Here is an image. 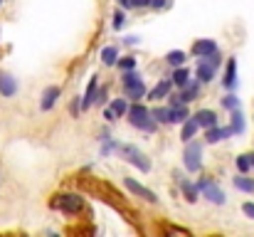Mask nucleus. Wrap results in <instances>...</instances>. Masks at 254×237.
Here are the masks:
<instances>
[{"instance_id": "36", "label": "nucleus", "mask_w": 254, "mask_h": 237, "mask_svg": "<svg viewBox=\"0 0 254 237\" xmlns=\"http://www.w3.org/2000/svg\"><path fill=\"white\" fill-rule=\"evenodd\" d=\"M131 5L133 7H146V5H151V0H131Z\"/></svg>"}, {"instance_id": "3", "label": "nucleus", "mask_w": 254, "mask_h": 237, "mask_svg": "<svg viewBox=\"0 0 254 237\" xmlns=\"http://www.w3.org/2000/svg\"><path fill=\"white\" fill-rule=\"evenodd\" d=\"M197 190H200L210 203H215V205H225V203H227L225 190H222L220 185H215L210 178H200V180H197Z\"/></svg>"}, {"instance_id": "6", "label": "nucleus", "mask_w": 254, "mask_h": 237, "mask_svg": "<svg viewBox=\"0 0 254 237\" xmlns=\"http://www.w3.org/2000/svg\"><path fill=\"white\" fill-rule=\"evenodd\" d=\"M124 185L133 193V195H138V198H143V200H148V203H156L158 198H156V193L153 190H148L146 185H141V183H136L133 178H124Z\"/></svg>"}, {"instance_id": "20", "label": "nucleus", "mask_w": 254, "mask_h": 237, "mask_svg": "<svg viewBox=\"0 0 254 237\" xmlns=\"http://www.w3.org/2000/svg\"><path fill=\"white\" fill-rule=\"evenodd\" d=\"M188 81H190V72H188L185 67H175V72H173V84H175L178 89H183Z\"/></svg>"}, {"instance_id": "32", "label": "nucleus", "mask_w": 254, "mask_h": 237, "mask_svg": "<svg viewBox=\"0 0 254 237\" xmlns=\"http://www.w3.org/2000/svg\"><path fill=\"white\" fill-rule=\"evenodd\" d=\"M242 213H245L250 220H254V203H245V205H242Z\"/></svg>"}, {"instance_id": "38", "label": "nucleus", "mask_w": 254, "mask_h": 237, "mask_svg": "<svg viewBox=\"0 0 254 237\" xmlns=\"http://www.w3.org/2000/svg\"><path fill=\"white\" fill-rule=\"evenodd\" d=\"M119 2H121L124 7H131V0H119Z\"/></svg>"}, {"instance_id": "17", "label": "nucleus", "mask_w": 254, "mask_h": 237, "mask_svg": "<svg viewBox=\"0 0 254 237\" xmlns=\"http://www.w3.org/2000/svg\"><path fill=\"white\" fill-rule=\"evenodd\" d=\"M188 116L190 114H188V106L185 104H173L170 106V124H183Z\"/></svg>"}, {"instance_id": "9", "label": "nucleus", "mask_w": 254, "mask_h": 237, "mask_svg": "<svg viewBox=\"0 0 254 237\" xmlns=\"http://www.w3.org/2000/svg\"><path fill=\"white\" fill-rule=\"evenodd\" d=\"M192 52H195L197 57H210V55L217 52V42H215V40H197L195 47H192Z\"/></svg>"}, {"instance_id": "35", "label": "nucleus", "mask_w": 254, "mask_h": 237, "mask_svg": "<svg viewBox=\"0 0 254 237\" xmlns=\"http://www.w3.org/2000/svg\"><path fill=\"white\" fill-rule=\"evenodd\" d=\"M104 119H106V121H114V119H116V114H114V109H111V106L104 111Z\"/></svg>"}, {"instance_id": "18", "label": "nucleus", "mask_w": 254, "mask_h": 237, "mask_svg": "<svg viewBox=\"0 0 254 237\" xmlns=\"http://www.w3.org/2000/svg\"><path fill=\"white\" fill-rule=\"evenodd\" d=\"M15 91H17L15 79L7 77V75H0V94H2V96H12Z\"/></svg>"}, {"instance_id": "8", "label": "nucleus", "mask_w": 254, "mask_h": 237, "mask_svg": "<svg viewBox=\"0 0 254 237\" xmlns=\"http://www.w3.org/2000/svg\"><path fill=\"white\" fill-rule=\"evenodd\" d=\"M60 94H62V89H60V86H47V89H45V94H42V99H40V109H42V111H50V109L57 104Z\"/></svg>"}, {"instance_id": "13", "label": "nucleus", "mask_w": 254, "mask_h": 237, "mask_svg": "<svg viewBox=\"0 0 254 237\" xmlns=\"http://www.w3.org/2000/svg\"><path fill=\"white\" fill-rule=\"evenodd\" d=\"M197 129H200L197 119H195V116H192V119L188 116V119L183 121V131H180V139H183V141H190V139H192V136L197 134Z\"/></svg>"}, {"instance_id": "14", "label": "nucleus", "mask_w": 254, "mask_h": 237, "mask_svg": "<svg viewBox=\"0 0 254 237\" xmlns=\"http://www.w3.org/2000/svg\"><path fill=\"white\" fill-rule=\"evenodd\" d=\"M170 86H173V79H163V81H158V84L148 91V99H163V96H168Z\"/></svg>"}, {"instance_id": "19", "label": "nucleus", "mask_w": 254, "mask_h": 237, "mask_svg": "<svg viewBox=\"0 0 254 237\" xmlns=\"http://www.w3.org/2000/svg\"><path fill=\"white\" fill-rule=\"evenodd\" d=\"M235 188L242 190V193H254V180L252 178H247L245 173H240V175L235 178Z\"/></svg>"}, {"instance_id": "26", "label": "nucleus", "mask_w": 254, "mask_h": 237, "mask_svg": "<svg viewBox=\"0 0 254 237\" xmlns=\"http://www.w3.org/2000/svg\"><path fill=\"white\" fill-rule=\"evenodd\" d=\"M151 116H153L156 121H161V124H170V109H161V106H158V109L151 111Z\"/></svg>"}, {"instance_id": "12", "label": "nucleus", "mask_w": 254, "mask_h": 237, "mask_svg": "<svg viewBox=\"0 0 254 237\" xmlns=\"http://www.w3.org/2000/svg\"><path fill=\"white\" fill-rule=\"evenodd\" d=\"M197 79H200V84H207V81L215 79V67L207 60H200L197 62Z\"/></svg>"}, {"instance_id": "27", "label": "nucleus", "mask_w": 254, "mask_h": 237, "mask_svg": "<svg viewBox=\"0 0 254 237\" xmlns=\"http://www.w3.org/2000/svg\"><path fill=\"white\" fill-rule=\"evenodd\" d=\"M222 106L230 109V111H235V109H240V99H237L235 94H227V96L222 99Z\"/></svg>"}, {"instance_id": "34", "label": "nucleus", "mask_w": 254, "mask_h": 237, "mask_svg": "<svg viewBox=\"0 0 254 237\" xmlns=\"http://www.w3.org/2000/svg\"><path fill=\"white\" fill-rule=\"evenodd\" d=\"M166 5H168V0H151V7H156V10H161Z\"/></svg>"}, {"instance_id": "28", "label": "nucleus", "mask_w": 254, "mask_h": 237, "mask_svg": "<svg viewBox=\"0 0 254 237\" xmlns=\"http://www.w3.org/2000/svg\"><path fill=\"white\" fill-rule=\"evenodd\" d=\"M235 163H237V170H240V173H247V170L252 168V158L250 156H237Z\"/></svg>"}, {"instance_id": "16", "label": "nucleus", "mask_w": 254, "mask_h": 237, "mask_svg": "<svg viewBox=\"0 0 254 237\" xmlns=\"http://www.w3.org/2000/svg\"><path fill=\"white\" fill-rule=\"evenodd\" d=\"M124 91H126L128 99H143V96H146V84H143V79H141V81H133V84L124 86Z\"/></svg>"}, {"instance_id": "25", "label": "nucleus", "mask_w": 254, "mask_h": 237, "mask_svg": "<svg viewBox=\"0 0 254 237\" xmlns=\"http://www.w3.org/2000/svg\"><path fill=\"white\" fill-rule=\"evenodd\" d=\"M111 109H114L116 116H126V114H128V101H126V99H116V101L111 104Z\"/></svg>"}, {"instance_id": "7", "label": "nucleus", "mask_w": 254, "mask_h": 237, "mask_svg": "<svg viewBox=\"0 0 254 237\" xmlns=\"http://www.w3.org/2000/svg\"><path fill=\"white\" fill-rule=\"evenodd\" d=\"M235 131H232V126H210L207 129V134H205V139H207V144H217V141H225V139H230Z\"/></svg>"}, {"instance_id": "24", "label": "nucleus", "mask_w": 254, "mask_h": 237, "mask_svg": "<svg viewBox=\"0 0 254 237\" xmlns=\"http://www.w3.org/2000/svg\"><path fill=\"white\" fill-rule=\"evenodd\" d=\"M180 185H183V190H185V198H188L190 203H195V200H197V193H200L197 185H190L188 180H180Z\"/></svg>"}, {"instance_id": "21", "label": "nucleus", "mask_w": 254, "mask_h": 237, "mask_svg": "<svg viewBox=\"0 0 254 237\" xmlns=\"http://www.w3.org/2000/svg\"><path fill=\"white\" fill-rule=\"evenodd\" d=\"M116 60H119V50H116V47H111V45H109V47H104V50H101V62H104L106 67L116 65Z\"/></svg>"}, {"instance_id": "23", "label": "nucleus", "mask_w": 254, "mask_h": 237, "mask_svg": "<svg viewBox=\"0 0 254 237\" xmlns=\"http://www.w3.org/2000/svg\"><path fill=\"white\" fill-rule=\"evenodd\" d=\"M166 62L173 65V67H183V62H185V52H183V50H170L168 55H166Z\"/></svg>"}, {"instance_id": "2", "label": "nucleus", "mask_w": 254, "mask_h": 237, "mask_svg": "<svg viewBox=\"0 0 254 237\" xmlns=\"http://www.w3.org/2000/svg\"><path fill=\"white\" fill-rule=\"evenodd\" d=\"M116 151H119V156L121 158H126L131 165H136V168H141L143 173H148L151 170V160L146 158V154H141L136 146H131V144H116L114 146Z\"/></svg>"}, {"instance_id": "30", "label": "nucleus", "mask_w": 254, "mask_h": 237, "mask_svg": "<svg viewBox=\"0 0 254 237\" xmlns=\"http://www.w3.org/2000/svg\"><path fill=\"white\" fill-rule=\"evenodd\" d=\"M119 67L121 70H133L136 67V57H121L119 60Z\"/></svg>"}, {"instance_id": "5", "label": "nucleus", "mask_w": 254, "mask_h": 237, "mask_svg": "<svg viewBox=\"0 0 254 237\" xmlns=\"http://www.w3.org/2000/svg\"><path fill=\"white\" fill-rule=\"evenodd\" d=\"M183 158H185V168H188L190 173H197L200 165H202V146L195 144V141H188Z\"/></svg>"}, {"instance_id": "10", "label": "nucleus", "mask_w": 254, "mask_h": 237, "mask_svg": "<svg viewBox=\"0 0 254 237\" xmlns=\"http://www.w3.org/2000/svg\"><path fill=\"white\" fill-rule=\"evenodd\" d=\"M222 84H225V89H235V86H237V60H235V57H230V62H227Z\"/></svg>"}, {"instance_id": "37", "label": "nucleus", "mask_w": 254, "mask_h": 237, "mask_svg": "<svg viewBox=\"0 0 254 237\" xmlns=\"http://www.w3.org/2000/svg\"><path fill=\"white\" fill-rule=\"evenodd\" d=\"M124 42H126V45H138V37H133V35H131V37H126Z\"/></svg>"}, {"instance_id": "22", "label": "nucleus", "mask_w": 254, "mask_h": 237, "mask_svg": "<svg viewBox=\"0 0 254 237\" xmlns=\"http://www.w3.org/2000/svg\"><path fill=\"white\" fill-rule=\"evenodd\" d=\"M230 126H232V131H235V134H245V116H242V111H240V109H235V111H232V124H230Z\"/></svg>"}, {"instance_id": "29", "label": "nucleus", "mask_w": 254, "mask_h": 237, "mask_svg": "<svg viewBox=\"0 0 254 237\" xmlns=\"http://www.w3.org/2000/svg\"><path fill=\"white\" fill-rule=\"evenodd\" d=\"M121 81H124V86H128V84H133V81H141V77H138L133 70H126V75L121 77Z\"/></svg>"}, {"instance_id": "33", "label": "nucleus", "mask_w": 254, "mask_h": 237, "mask_svg": "<svg viewBox=\"0 0 254 237\" xmlns=\"http://www.w3.org/2000/svg\"><path fill=\"white\" fill-rule=\"evenodd\" d=\"M96 101H99V104L106 101V86H101V91H96Z\"/></svg>"}, {"instance_id": "15", "label": "nucleus", "mask_w": 254, "mask_h": 237, "mask_svg": "<svg viewBox=\"0 0 254 237\" xmlns=\"http://www.w3.org/2000/svg\"><path fill=\"white\" fill-rule=\"evenodd\" d=\"M96 86H99V81H96V77H91L89 79V86L84 91V99H82V109H89L96 101Z\"/></svg>"}, {"instance_id": "4", "label": "nucleus", "mask_w": 254, "mask_h": 237, "mask_svg": "<svg viewBox=\"0 0 254 237\" xmlns=\"http://www.w3.org/2000/svg\"><path fill=\"white\" fill-rule=\"evenodd\" d=\"M52 205L60 208L62 213H67V215H77L84 208V198L77 195V193H67V195H60V200H55Z\"/></svg>"}, {"instance_id": "31", "label": "nucleus", "mask_w": 254, "mask_h": 237, "mask_svg": "<svg viewBox=\"0 0 254 237\" xmlns=\"http://www.w3.org/2000/svg\"><path fill=\"white\" fill-rule=\"evenodd\" d=\"M124 22H126V15H124L121 10H116V15H114V30H121Z\"/></svg>"}, {"instance_id": "39", "label": "nucleus", "mask_w": 254, "mask_h": 237, "mask_svg": "<svg viewBox=\"0 0 254 237\" xmlns=\"http://www.w3.org/2000/svg\"><path fill=\"white\" fill-rule=\"evenodd\" d=\"M250 158H252V168H254V154H252V156H250Z\"/></svg>"}, {"instance_id": "11", "label": "nucleus", "mask_w": 254, "mask_h": 237, "mask_svg": "<svg viewBox=\"0 0 254 237\" xmlns=\"http://www.w3.org/2000/svg\"><path fill=\"white\" fill-rule=\"evenodd\" d=\"M195 119H197V124H200L202 129H210V126H217V114H215L212 109H200V111L195 114Z\"/></svg>"}, {"instance_id": "1", "label": "nucleus", "mask_w": 254, "mask_h": 237, "mask_svg": "<svg viewBox=\"0 0 254 237\" xmlns=\"http://www.w3.org/2000/svg\"><path fill=\"white\" fill-rule=\"evenodd\" d=\"M128 121H131V126H136V129H141V131H146V134H153L156 131V119L151 116V111L146 109V106H141V104H133V106H128Z\"/></svg>"}]
</instances>
